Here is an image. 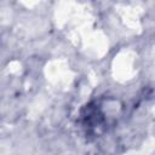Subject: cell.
I'll use <instances>...</instances> for the list:
<instances>
[{
  "instance_id": "6da1fadb",
  "label": "cell",
  "mask_w": 155,
  "mask_h": 155,
  "mask_svg": "<svg viewBox=\"0 0 155 155\" xmlns=\"http://www.w3.org/2000/svg\"><path fill=\"white\" fill-rule=\"evenodd\" d=\"M121 110L122 105L117 99L102 97L81 109L79 124L87 137H99L115 125Z\"/></svg>"
}]
</instances>
